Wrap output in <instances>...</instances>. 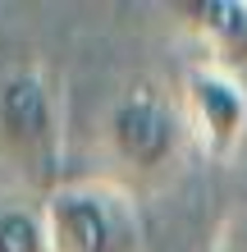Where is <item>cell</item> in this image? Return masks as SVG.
<instances>
[{
  "mask_svg": "<svg viewBox=\"0 0 247 252\" xmlns=\"http://www.w3.org/2000/svg\"><path fill=\"white\" fill-rule=\"evenodd\" d=\"M0 252H55L46 225V197H32V192L0 197Z\"/></svg>",
  "mask_w": 247,
  "mask_h": 252,
  "instance_id": "cell-6",
  "label": "cell"
},
{
  "mask_svg": "<svg viewBox=\"0 0 247 252\" xmlns=\"http://www.w3.org/2000/svg\"><path fill=\"white\" fill-rule=\"evenodd\" d=\"M55 252H142V216L119 179H64L46 197Z\"/></svg>",
  "mask_w": 247,
  "mask_h": 252,
  "instance_id": "cell-3",
  "label": "cell"
},
{
  "mask_svg": "<svg viewBox=\"0 0 247 252\" xmlns=\"http://www.w3.org/2000/svg\"><path fill=\"white\" fill-rule=\"evenodd\" d=\"M188 142L206 160H229L247 138V83L220 64H192L179 87Z\"/></svg>",
  "mask_w": 247,
  "mask_h": 252,
  "instance_id": "cell-4",
  "label": "cell"
},
{
  "mask_svg": "<svg viewBox=\"0 0 247 252\" xmlns=\"http://www.w3.org/2000/svg\"><path fill=\"white\" fill-rule=\"evenodd\" d=\"M183 23L206 51V64L238 73L247 64V0H192L179 5Z\"/></svg>",
  "mask_w": 247,
  "mask_h": 252,
  "instance_id": "cell-5",
  "label": "cell"
},
{
  "mask_svg": "<svg viewBox=\"0 0 247 252\" xmlns=\"http://www.w3.org/2000/svg\"><path fill=\"white\" fill-rule=\"evenodd\" d=\"M188 142V124L179 101H169L161 87L133 83L124 96L110 101L106 124H101V147H106L110 165L128 184H161L179 165Z\"/></svg>",
  "mask_w": 247,
  "mask_h": 252,
  "instance_id": "cell-2",
  "label": "cell"
},
{
  "mask_svg": "<svg viewBox=\"0 0 247 252\" xmlns=\"http://www.w3.org/2000/svg\"><path fill=\"white\" fill-rule=\"evenodd\" d=\"M64 128L60 96L37 60H19L0 73V165L32 197H51L60 188Z\"/></svg>",
  "mask_w": 247,
  "mask_h": 252,
  "instance_id": "cell-1",
  "label": "cell"
},
{
  "mask_svg": "<svg viewBox=\"0 0 247 252\" xmlns=\"http://www.w3.org/2000/svg\"><path fill=\"white\" fill-rule=\"evenodd\" d=\"M211 252H247V202L224 216V225L211 239Z\"/></svg>",
  "mask_w": 247,
  "mask_h": 252,
  "instance_id": "cell-7",
  "label": "cell"
}]
</instances>
